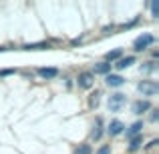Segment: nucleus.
Masks as SVG:
<instances>
[{
  "mask_svg": "<svg viewBox=\"0 0 159 154\" xmlns=\"http://www.w3.org/2000/svg\"><path fill=\"white\" fill-rule=\"evenodd\" d=\"M93 150H91V146L89 144H83V146H79L77 150H75V154H91Z\"/></svg>",
  "mask_w": 159,
  "mask_h": 154,
  "instance_id": "nucleus-14",
  "label": "nucleus"
},
{
  "mask_svg": "<svg viewBox=\"0 0 159 154\" xmlns=\"http://www.w3.org/2000/svg\"><path fill=\"white\" fill-rule=\"evenodd\" d=\"M139 92L143 94V96H155V94L159 92V86H157V82H153V80H143V82H139Z\"/></svg>",
  "mask_w": 159,
  "mask_h": 154,
  "instance_id": "nucleus-1",
  "label": "nucleus"
},
{
  "mask_svg": "<svg viewBox=\"0 0 159 154\" xmlns=\"http://www.w3.org/2000/svg\"><path fill=\"white\" fill-rule=\"evenodd\" d=\"M139 146H141V136H135V138H131V144H129V150H137Z\"/></svg>",
  "mask_w": 159,
  "mask_h": 154,
  "instance_id": "nucleus-13",
  "label": "nucleus"
},
{
  "mask_svg": "<svg viewBox=\"0 0 159 154\" xmlns=\"http://www.w3.org/2000/svg\"><path fill=\"white\" fill-rule=\"evenodd\" d=\"M93 138L95 140L101 138V122H99V120H97V124H95V128H93Z\"/></svg>",
  "mask_w": 159,
  "mask_h": 154,
  "instance_id": "nucleus-16",
  "label": "nucleus"
},
{
  "mask_svg": "<svg viewBox=\"0 0 159 154\" xmlns=\"http://www.w3.org/2000/svg\"><path fill=\"white\" fill-rule=\"evenodd\" d=\"M39 74L43 78H54L58 74V70L57 68H39Z\"/></svg>",
  "mask_w": 159,
  "mask_h": 154,
  "instance_id": "nucleus-11",
  "label": "nucleus"
},
{
  "mask_svg": "<svg viewBox=\"0 0 159 154\" xmlns=\"http://www.w3.org/2000/svg\"><path fill=\"white\" fill-rule=\"evenodd\" d=\"M133 62H135V58L133 56H121L119 60H117V64H115V68H119V70H123V68H127V66H131Z\"/></svg>",
  "mask_w": 159,
  "mask_h": 154,
  "instance_id": "nucleus-8",
  "label": "nucleus"
},
{
  "mask_svg": "<svg viewBox=\"0 0 159 154\" xmlns=\"http://www.w3.org/2000/svg\"><path fill=\"white\" fill-rule=\"evenodd\" d=\"M141 128H143V122H135V124H131V128L127 130V136H129V138H135V136H139Z\"/></svg>",
  "mask_w": 159,
  "mask_h": 154,
  "instance_id": "nucleus-9",
  "label": "nucleus"
},
{
  "mask_svg": "<svg viewBox=\"0 0 159 154\" xmlns=\"http://www.w3.org/2000/svg\"><path fill=\"white\" fill-rule=\"evenodd\" d=\"M151 10H153V16H157V14H159V2H157V0L151 4Z\"/></svg>",
  "mask_w": 159,
  "mask_h": 154,
  "instance_id": "nucleus-18",
  "label": "nucleus"
},
{
  "mask_svg": "<svg viewBox=\"0 0 159 154\" xmlns=\"http://www.w3.org/2000/svg\"><path fill=\"white\" fill-rule=\"evenodd\" d=\"M123 122H121V120H113L111 124H109V134L111 136H117V134H121V132H123Z\"/></svg>",
  "mask_w": 159,
  "mask_h": 154,
  "instance_id": "nucleus-7",
  "label": "nucleus"
},
{
  "mask_svg": "<svg viewBox=\"0 0 159 154\" xmlns=\"http://www.w3.org/2000/svg\"><path fill=\"white\" fill-rule=\"evenodd\" d=\"M43 48H48V44H44V42H40V44H28L26 50H43Z\"/></svg>",
  "mask_w": 159,
  "mask_h": 154,
  "instance_id": "nucleus-15",
  "label": "nucleus"
},
{
  "mask_svg": "<svg viewBox=\"0 0 159 154\" xmlns=\"http://www.w3.org/2000/svg\"><path fill=\"white\" fill-rule=\"evenodd\" d=\"M153 34H147V32H145V34H141L139 38H135V42H133V46H135V50H145V48L147 46H151L153 44Z\"/></svg>",
  "mask_w": 159,
  "mask_h": 154,
  "instance_id": "nucleus-2",
  "label": "nucleus"
},
{
  "mask_svg": "<svg viewBox=\"0 0 159 154\" xmlns=\"http://www.w3.org/2000/svg\"><path fill=\"white\" fill-rule=\"evenodd\" d=\"M127 102V98H125V94H113L111 98H109V108H111L113 112H119L121 108H123V104Z\"/></svg>",
  "mask_w": 159,
  "mask_h": 154,
  "instance_id": "nucleus-3",
  "label": "nucleus"
},
{
  "mask_svg": "<svg viewBox=\"0 0 159 154\" xmlns=\"http://www.w3.org/2000/svg\"><path fill=\"white\" fill-rule=\"evenodd\" d=\"M109 70H111V64L109 62H99V64H95V74H109Z\"/></svg>",
  "mask_w": 159,
  "mask_h": 154,
  "instance_id": "nucleus-10",
  "label": "nucleus"
},
{
  "mask_svg": "<svg viewBox=\"0 0 159 154\" xmlns=\"http://www.w3.org/2000/svg\"><path fill=\"white\" fill-rule=\"evenodd\" d=\"M77 80H79V86H81V88H91L93 82H95V76L91 72H81Z\"/></svg>",
  "mask_w": 159,
  "mask_h": 154,
  "instance_id": "nucleus-4",
  "label": "nucleus"
},
{
  "mask_svg": "<svg viewBox=\"0 0 159 154\" xmlns=\"http://www.w3.org/2000/svg\"><path fill=\"white\" fill-rule=\"evenodd\" d=\"M105 82L111 86V88H117V86H123V84H125V78L119 76V74H107Z\"/></svg>",
  "mask_w": 159,
  "mask_h": 154,
  "instance_id": "nucleus-5",
  "label": "nucleus"
},
{
  "mask_svg": "<svg viewBox=\"0 0 159 154\" xmlns=\"http://www.w3.org/2000/svg\"><path fill=\"white\" fill-rule=\"evenodd\" d=\"M157 110H151V122H155V120H157Z\"/></svg>",
  "mask_w": 159,
  "mask_h": 154,
  "instance_id": "nucleus-20",
  "label": "nucleus"
},
{
  "mask_svg": "<svg viewBox=\"0 0 159 154\" xmlns=\"http://www.w3.org/2000/svg\"><path fill=\"white\" fill-rule=\"evenodd\" d=\"M123 56V50H121V48H115V50H111V52H107V60L109 62H113V60H119V58Z\"/></svg>",
  "mask_w": 159,
  "mask_h": 154,
  "instance_id": "nucleus-12",
  "label": "nucleus"
},
{
  "mask_svg": "<svg viewBox=\"0 0 159 154\" xmlns=\"http://www.w3.org/2000/svg\"><path fill=\"white\" fill-rule=\"evenodd\" d=\"M149 108H151V104L147 100H137L133 104V112H135V114H143V112H147Z\"/></svg>",
  "mask_w": 159,
  "mask_h": 154,
  "instance_id": "nucleus-6",
  "label": "nucleus"
},
{
  "mask_svg": "<svg viewBox=\"0 0 159 154\" xmlns=\"http://www.w3.org/2000/svg\"><path fill=\"white\" fill-rule=\"evenodd\" d=\"M141 70H143V72H151V70H155V62H149L147 66H141Z\"/></svg>",
  "mask_w": 159,
  "mask_h": 154,
  "instance_id": "nucleus-17",
  "label": "nucleus"
},
{
  "mask_svg": "<svg viewBox=\"0 0 159 154\" xmlns=\"http://www.w3.org/2000/svg\"><path fill=\"white\" fill-rule=\"evenodd\" d=\"M97 154H111V148H109V146H101L97 150Z\"/></svg>",
  "mask_w": 159,
  "mask_h": 154,
  "instance_id": "nucleus-19",
  "label": "nucleus"
}]
</instances>
